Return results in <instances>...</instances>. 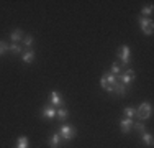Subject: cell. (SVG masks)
I'll return each mask as SVG.
<instances>
[{"mask_svg": "<svg viewBox=\"0 0 154 148\" xmlns=\"http://www.w3.org/2000/svg\"><path fill=\"white\" fill-rule=\"evenodd\" d=\"M116 82H118V77L113 76V74H105V76H102V79H100L102 89H105L107 92H110V94L113 92V87L116 86Z\"/></svg>", "mask_w": 154, "mask_h": 148, "instance_id": "obj_1", "label": "cell"}, {"mask_svg": "<svg viewBox=\"0 0 154 148\" xmlns=\"http://www.w3.org/2000/svg\"><path fill=\"white\" fill-rule=\"evenodd\" d=\"M152 115V105L149 102H143L139 104V107H136V117L139 120H148Z\"/></svg>", "mask_w": 154, "mask_h": 148, "instance_id": "obj_2", "label": "cell"}, {"mask_svg": "<svg viewBox=\"0 0 154 148\" xmlns=\"http://www.w3.org/2000/svg\"><path fill=\"white\" fill-rule=\"evenodd\" d=\"M118 58H120V61H122V68H126V66L130 64V61H131V50H130L128 44H122V46H120Z\"/></svg>", "mask_w": 154, "mask_h": 148, "instance_id": "obj_3", "label": "cell"}, {"mask_svg": "<svg viewBox=\"0 0 154 148\" xmlns=\"http://www.w3.org/2000/svg\"><path fill=\"white\" fill-rule=\"evenodd\" d=\"M139 27H141V31L144 35H152L154 31V23H152V18L151 17H139Z\"/></svg>", "mask_w": 154, "mask_h": 148, "instance_id": "obj_4", "label": "cell"}, {"mask_svg": "<svg viewBox=\"0 0 154 148\" xmlns=\"http://www.w3.org/2000/svg\"><path fill=\"white\" fill-rule=\"evenodd\" d=\"M59 135H61L62 140H66V142H71V140L75 138L77 130H75V127H72V125H62L61 130H59Z\"/></svg>", "mask_w": 154, "mask_h": 148, "instance_id": "obj_5", "label": "cell"}, {"mask_svg": "<svg viewBox=\"0 0 154 148\" xmlns=\"http://www.w3.org/2000/svg\"><path fill=\"white\" fill-rule=\"evenodd\" d=\"M116 77H118V81L122 84H125V86H130L131 81L134 79V71H133V69H126L125 72H120Z\"/></svg>", "mask_w": 154, "mask_h": 148, "instance_id": "obj_6", "label": "cell"}, {"mask_svg": "<svg viewBox=\"0 0 154 148\" xmlns=\"http://www.w3.org/2000/svg\"><path fill=\"white\" fill-rule=\"evenodd\" d=\"M49 102H51V105L53 107H64V101H62V97H61V94L59 92H56V91H51L49 92Z\"/></svg>", "mask_w": 154, "mask_h": 148, "instance_id": "obj_7", "label": "cell"}, {"mask_svg": "<svg viewBox=\"0 0 154 148\" xmlns=\"http://www.w3.org/2000/svg\"><path fill=\"white\" fill-rule=\"evenodd\" d=\"M112 94H116V95H120V97H125V95L128 94V86H125V84H122L118 81V82H116V86L113 87Z\"/></svg>", "mask_w": 154, "mask_h": 148, "instance_id": "obj_8", "label": "cell"}, {"mask_svg": "<svg viewBox=\"0 0 154 148\" xmlns=\"http://www.w3.org/2000/svg\"><path fill=\"white\" fill-rule=\"evenodd\" d=\"M56 107H53L51 104H48V105L43 107V117L45 118H54L56 117Z\"/></svg>", "mask_w": 154, "mask_h": 148, "instance_id": "obj_9", "label": "cell"}, {"mask_svg": "<svg viewBox=\"0 0 154 148\" xmlns=\"http://www.w3.org/2000/svg\"><path fill=\"white\" fill-rule=\"evenodd\" d=\"M131 125H133V120L131 118H122L120 120V128H122V133H128L130 132V128H131Z\"/></svg>", "mask_w": 154, "mask_h": 148, "instance_id": "obj_10", "label": "cell"}, {"mask_svg": "<svg viewBox=\"0 0 154 148\" xmlns=\"http://www.w3.org/2000/svg\"><path fill=\"white\" fill-rule=\"evenodd\" d=\"M61 145V135L59 133H53V137L49 138V146L51 148H57Z\"/></svg>", "mask_w": 154, "mask_h": 148, "instance_id": "obj_11", "label": "cell"}, {"mask_svg": "<svg viewBox=\"0 0 154 148\" xmlns=\"http://www.w3.org/2000/svg\"><path fill=\"white\" fill-rule=\"evenodd\" d=\"M10 38H12L13 43H18V41H21V40L25 38V35H23V31L18 28V30H15V31H12V36H10Z\"/></svg>", "mask_w": 154, "mask_h": 148, "instance_id": "obj_12", "label": "cell"}, {"mask_svg": "<svg viewBox=\"0 0 154 148\" xmlns=\"http://www.w3.org/2000/svg\"><path fill=\"white\" fill-rule=\"evenodd\" d=\"M141 140H143V143H146L148 146H152V135H151V133L143 132L141 133Z\"/></svg>", "mask_w": 154, "mask_h": 148, "instance_id": "obj_13", "label": "cell"}, {"mask_svg": "<svg viewBox=\"0 0 154 148\" xmlns=\"http://www.w3.org/2000/svg\"><path fill=\"white\" fill-rule=\"evenodd\" d=\"M125 117L133 120V117H136V109L134 107H125Z\"/></svg>", "mask_w": 154, "mask_h": 148, "instance_id": "obj_14", "label": "cell"}, {"mask_svg": "<svg viewBox=\"0 0 154 148\" xmlns=\"http://www.w3.org/2000/svg\"><path fill=\"white\" fill-rule=\"evenodd\" d=\"M21 59H23L25 63H31L33 59H35V51H25L23 53V56H21Z\"/></svg>", "mask_w": 154, "mask_h": 148, "instance_id": "obj_15", "label": "cell"}, {"mask_svg": "<svg viewBox=\"0 0 154 148\" xmlns=\"http://www.w3.org/2000/svg\"><path fill=\"white\" fill-rule=\"evenodd\" d=\"M56 117L59 118V120H66V118L69 117L67 109H57V110H56Z\"/></svg>", "mask_w": 154, "mask_h": 148, "instance_id": "obj_16", "label": "cell"}, {"mask_svg": "<svg viewBox=\"0 0 154 148\" xmlns=\"http://www.w3.org/2000/svg\"><path fill=\"white\" fill-rule=\"evenodd\" d=\"M17 148H28V138L26 137H20V138H18Z\"/></svg>", "mask_w": 154, "mask_h": 148, "instance_id": "obj_17", "label": "cell"}, {"mask_svg": "<svg viewBox=\"0 0 154 148\" xmlns=\"http://www.w3.org/2000/svg\"><path fill=\"white\" fill-rule=\"evenodd\" d=\"M8 48H10V44L8 43H5V41H0V56H3V54L8 51Z\"/></svg>", "mask_w": 154, "mask_h": 148, "instance_id": "obj_18", "label": "cell"}, {"mask_svg": "<svg viewBox=\"0 0 154 148\" xmlns=\"http://www.w3.org/2000/svg\"><path fill=\"white\" fill-rule=\"evenodd\" d=\"M120 71H122V66L116 64V63H113V64H112V74H113V76H118Z\"/></svg>", "mask_w": 154, "mask_h": 148, "instance_id": "obj_19", "label": "cell"}, {"mask_svg": "<svg viewBox=\"0 0 154 148\" xmlns=\"http://www.w3.org/2000/svg\"><path fill=\"white\" fill-rule=\"evenodd\" d=\"M133 127H134V130H138V132H144V124H143V122H134V124H133Z\"/></svg>", "mask_w": 154, "mask_h": 148, "instance_id": "obj_20", "label": "cell"}, {"mask_svg": "<svg viewBox=\"0 0 154 148\" xmlns=\"http://www.w3.org/2000/svg\"><path fill=\"white\" fill-rule=\"evenodd\" d=\"M141 13H143V17H149V15H152V5H148V7H144V8L141 10Z\"/></svg>", "mask_w": 154, "mask_h": 148, "instance_id": "obj_21", "label": "cell"}, {"mask_svg": "<svg viewBox=\"0 0 154 148\" xmlns=\"http://www.w3.org/2000/svg\"><path fill=\"white\" fill-rule=\"evenodd\" d=\"M12 53H21V46L20 44H17V43H13V44H10V48H8Z\"/></svg>", "mask_w": 154, "mask_h": 148, "instance_id": "obj_22", "label": "cell"}, {"mask_svg": "<svg viewBox=\"0 0 154 148\" xmlns=\"http://www.w3.org/2000/svg\"><path fill=\"white\" fill-rule=\"evenodd\" d=\"M21 41H23L25 46H31V44H33V36L31 35H26L23 40H21Z\"/></svg>", "mask_w": 154, "mask_h": 148, "instance_id": "obj_23", "label": "cell"}]
</instances>
